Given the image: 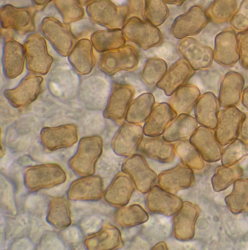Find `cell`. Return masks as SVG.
Masks as SVG:
<instances>
[{
	"instance_id": "cell-1",
	"label": "cell",
	"mask_w": 248,
	"mask_h": 250,
	"mask_svg": "<svg viewBox=\"0 0 248 250\" xmlns=\"http://www.w3.org/2000/svg\"><path fill=\"white\" fill-rule=\"evenodd\" d=\"M103 151V138L99 135L80 139L77 150L68 161L72 171L79 177L95 174L97 163Z\"/></svg>"
},
{
	"instance_id": "cell-2",
	"label": "cell",
	"mask_w": 248,
	"mask_h": 250,
	"mask_svg": "<svg viewBox=\"0 0 248 250\" xmlns=\"http://www.w3.org/2000/svg\"><path fill=\"white\" fill-rule=\"evenodd\" d=\"M66 171L53 163L29 166L23 171V183L30 192L53 188L66 183Z\"/></svg>"
},
{
	"instance_id": "cell-3",
	"label": "cell",
	"mask_w": 248,
	"mask_h": 250,
	"mask_svg": "<svg viewBox=\"0 0 248 250\" xmlns=\"http://www.w3.org/2000/svg\"><path fill=\"white\" fill-rule=\"evenodd\" d=\"M86 12L93 23L106 29H122L128 19V6H117L111 0H94Z\"/></svg>"
},
{
	"instance_id": "cell-4",
	"label": "cell",
	"mask_w": 248,
	"mask_h": 250,
	"mask_svg": "<svg viewBox=\"0 0 248 250\" xmlns=\"http://www.w3.org/2000/svg\"><path fill=\"white\" fill-rule=\"evenodd\" d=\"M47 40L42 34H29L23 42L26 66L29 72L46 75L50 72L54 59L48 51Z\"/></svg>"
},
{
	"instance_id": "cell-5",
	"label": "cell",
	"mask_w": 248,
	"mask_h": 250,
	"mask_svg": "<svg viewBox=\"0 0 248 250\" xmlns=\"http://www.w3.org/2000/svg\"><path fill=\"white\" fill-rule=\"evenodd\" d=\"M139 61L138 50L128 44L102 53L98 67L103 73L113 76L119 72H134L138 68Z\"/></svg>"
},
{
	"instance_id": "cell-6",
	"label": "cell",
	"mask_w": 248,
	"mask_h": 250,
	"mask_svg": "<svg viewBox=\"0 0 248 250\" xmlns=\"http://www.w3.org/2000/svg\"><path fill=\"white\" fill-rule=\"evenodd\" d=\"M122 29L127 41L143 50L159 46L163 42V35L158 26L140 18L127 19Z\"/></svg>"
},
{
	"instance_id": "cell-7",
	"label": "cell",
	"mask_w": 248,
	"mask_h": 250,
	"mask_svg": "<svg viewBox=\"0 0 248 250\" xmlns=\"http://www.w3.org/2000/svg\"><path fill=\"white\" fill-rule=\"evenodd\" d=\"M39 29L42 36L50 42L56 53L63 57H67L76 43L69 23L47 16L42 19Z\"/></svg>"
},
{
	"instance_id": "cell-8",
	"label": "cell",
	"mask_w": 248,
	"mask_h": 250,
	"mask_svg": "<svg viewBox=\"0 0 248 250\" xmlns=\"http://www.w3.org/2000/svg\"><path fill=\"white\" fill-rule=\"evenodd\" d=\"M37 10L35 7H19L12 4L2 6L0 10L1 28L21 35L33 33L36 30Z\"/></svg>"
},
{
	"instance_id": "cell-9",
	"label": "cell",
	"mask_w": 248,
	"mask_h": 250,
	"mask_svg": "<svg viewBox=\"0 0 248 250\" xmlns=\"http://www.w3.org/2000/svg\"><path fill=\"white\" fill-rule=\"evenodd\" d=\"M210 22V20L203 7L192 6L175 18L171 26V33L175 39L181 41L199 35Z\"/></svg>"
},
{
	"instance_id": "cell-10",
	"label": "cell",
	"mask_w": 248,
	"mask_h": 250,
	"mask_svg": "<svg viewBox=\"0 0 248 250\" xmlns=\"http://www.w3.org/2000/svg\"><path fill=\"white\" fill-rule=\"evenodd\" d=\"M135 94V88L130 84L113 83L103 116L118 125H122L125 122L127 111Z\"/></svg>"
},
{
	"instance_id": "cell-11",
	"label": "cell",
	"mask_w": 248,
	"mask_h": 250,
	"mask_svg": "<svg viewBox=\"0 0 248 250\" xmlns=\"http://www.w3.org/2000/svg\"><path fill=\"white\" fill-rule=\"evenodd\" d=\"M42 75L29 72L17 86L4 91V96L13 107L24 108L38 100L42 92Z\"/></svg>"
},
{
	"instance_id": "cell-12",
	"label": "cell",
	"mask_w": 248,
	"mask_h": 250,
	"mask_svg": "<svg viewBox=\"0 0 248 250\" xmlns=\"http://www.w3.org/2000/svg\"><path fill=\"white\" fill-rule=\"evenodd\" d=\"M122 171L130 176L135 189L142 194H146L157 180V174L151 168L142 154L135 153L126 158Z\"/></svg>"
},
{
	"instance_id": "cell-13",
	"label": "cell",
	"mask_w": 248,
	"mask_h": 250,
	"mask_svg": "<svg viewBox=\"0 0 248 250\" xmlns=\"http://www.w3.org/2000/svg\"><path fill=\"white\" fill-rule=\"evenodd\" d=\"M39 138L43 147L51 152L70 148L79 140L78 128L74 124L44 127Z\"/></svg>"
},
{
	"instance_id": "cell-14",
	"label": "cell",
	"mask_w": 248,
	"mask_h": 250,
	"mask_svg": "<svg viewBox=\"0 0 248 250\" xmlns=\"http://www.w3.org/2000/svg\"><path fill=\"white\" fill-rule=\"evenodd\" d=\"M177 50L195 71L207 70L213 63V49L192 37L181 40Z\"/></svg>"
},
{
	"instance_id": "cell-15",
	"label": "cell",
	"mask_w": 248,
	"mask_h": 250,
	"mask_svg": "<svg viewBox=\"0 0 248 250\" xmlns=\"http://www.w3.org/2000/svg\"><path fill=\"white\" fill-rule=\"evenodd\" d=\"M144 137V128L141 124L125 121L112 139V150L118 156L128 158L138 151Z\"/></svg>"
},
{
	"instance_id": "cell-16",
	"label": "cell",
	"mask_w": 248,
	"mask_h": 250,
	"mask_svg": "<svg viewBox=\"0 0 248 250\" xmlns=\"http://www.w3.org/2000/svg\"><path fill=\"white\" fill-rule=\"evenodd\" d=\"M200 208L197 204L184 201L181 208L172 216V234L180 242H189L194 239L196 224Z\"/></svg>"
},
{
	"instance_id": "cell-17",
	"label": "cell",
	"mask_w": 248,
	"mask_h": 250,
	"mask_svg": "<svg viewBox=\"0 0 248 250\" xmlns=\"http://www.w3.org/2000/svg\"><path fill=\"white\" fill-rule=\"evenodd\" d=\"M213 57L214 62L224 67H233L239 62L238 38L232 28L224 29L215 36Z\"/></svg>"
},
{
	"instance_id": "cell-18",
	"label": "cell",
	"mask_w": 248,
	"mask_h": 250,
	"mask_svg": "<svg viewBox=\"0 0 248 250\" xmlns=\"http://www.w3.org/2000/svg\"><path fill=\"white\" fill-rule=\"evenodd\" d=\"M244 112L237 106L223 108L218 113V123L214 132L222 146H227L239 138Z\"/></svg>"
},
{
	"instance_id": "cell-19",
	"label": "cell",
	"mask_w": 248,
	"mask_h": 250,
	"mask_svg": "<svg viewBox=\"0 0 248 250\" xmlns=\"http://www.w3.org/2000/svg\"><path fill=\"white\" fill-rule=\"evenodd\" d=\"M104 184L100 175L82 176L74 180L67 190V198L75 201H98L103 198Z\"/></svg>"
},
{
	"instance_id": "cell-20",
	"label": "cell",
	"mask_w": 248,
	"mask_h": 250,
	"mask_svg": "<svg viewBox=\"0 0 248 250\" xmlns=\"http://www.w3.org/2000/svg\"><path fill=\"white\" fill-rule=\"evenodd\" d=\"M194 170L181 163L158 174L157 185L170 193H178L190 188L194 185Z\"/></svg>"
},
{
	"instance_id": "cell-21",
	"label": "cell",
	"mask_w": 248,
	"mask_h": 250,
	"mask_svg": "<svg viewBox=\"0 0 248 250\" xmlns=\"http://www.w3.org/2000/svg\"><path fill=\"white\" fill-rule=\"evenodd\" d=\"M146 206L153 214L172 217L178 211L183 201L174 193L164 190L160 186H153L146 193Z\"/></svg>"
},
{
	"instance_id": "cell-22",
	"label": "cell",
	"mask_w": 248,
	"mask_h": 250,
	"mask_svg": "<svg viewBox=\"0 0 248 250\" xmlns=\"http://www.w3.org/2000/svg\"><path fill=\"white\" fill-rule=\"evenodd\" d=\"M195 73L196 71L185 59H179L168 68L156 87L162 90L167 97H171L178 88L188 83Z\"/></svg>"
},
{
	"instance_id": "cell-23",
	"label": "cell",
	"mask_w": 248,
	"mask_h": 250,
	"mask_svg": "<svg viewBox=\"0 0 248 250\" xmlns=\"http://www.w3.org/2000/svg\"><path fill=\"white\" fill-rule=\"evenodd\" d=\"M3 74L7 79L13 80L20 76L26 66L24 46L13 38H7L3 45Z\"/></svg>"
},
{
	"instance_id": "cell-24",
	"label": "cell",
	"mask_w": 248,
	"mask_h": 250,
	"mask_svg": "<svg viewBox=\"0 0 248 250\" xmlns=\"http://www.w3.org/2000/svg\"><path fill=\"white\" fill-rule=\"evenodd\" d=\"M135 187L130 176L121 171L115 175L103 193V199L114 208L128 205Z\"/></svg>"
},
{
	"instance_id": "cell-25",
	"label": "cell",
	"mask_w": 248,
	"mask_h": 250,
	"mask_svg": "<svg viewBox=\"0 0 248 250\" xmlns=\"http://www.w3.org/2000/svg\"><path fill=\"white\" fill-rule=\"evenodd\" d=\"M120 230L112 223H103L98 231L85 237L84 246L89 250H113L123 247Z\"/></svg>"
},
{
	"instance_id": "cell-26",
	"label": "cell",
	"mask_w": 248,
	"mask_h": 250,
	"mask_svg": "<svg viewBox=\"0 0 248 250\" xmlns=\"http://www.w3.org/2000/svg\"><path fill=\"white\" fill-rule=\"evenodd\" d=\"M245 89V78L236 71L227 72L221 80L218 101L221 107L237 106L242 102Z\"/></svg>"
},
{
	"instance_id": "cell-27",
	"label": "cell",
	"mask_w": 248,
	"mask_h": 250,
	"mask_svg": "<svg viewBox=\"0 0 248 250\" xmlns=\"http://www.w3.org/2000/svg\"><path fill=\"white\" fill-rule=\"evenodd\" d=\"M190 141L207 162L215 163L221 159L223 146L217 140L214 130L200 125L190 137Z\"/></svg>"
},
{
	"instance_id": "cell-28",
	"label": "cell",
	"mask_w": 248,
	"mask_h": 250,
	"mask_svg": "<svg viewBox=\"0 0 248 250\" xmlns=\"http://www.w3.org/2000/svg\"><path fill=\"white\" fill-rule=\"evenodd\" d=\"M67 58L71 66L80 75L91 74L96 63L92 42L87 38H82L76 42Z\"/></svg>"
},
{
	"instance_id": "cell-29",
	"label": "cell",
	"mask_w": 248,
	"mask_h": 250,
	"mask_svg": "<svg viewBox=\"0 0 248 250\" xmlns=\"http://www.w3.org/2000/svg\"><path fill=\"white\" fill-rule=\"evenodd\" d=\"M177 115L169 103L161 102L156 104L143 126L144 135L150 137L162 136L167 127Z\"/></svg>"
},
{
	"instance_id": "cell-30",
	"label": "cell",
	"mask_w": 248,
	"mask_h": 250,
	"mask_svg": "<svg viewBox=\"0 0 248 250\" xmlns=\"http://www.w3.org/2000/svg\"><path fill=\"white\" fill-rule=\"evenodd\" d=\"M138 151L147 158L162 164L172 162L176 155L175 145L166 141L162 136L144 137Z\"/></svg>"
},
{
	"instance_id": "cell-31",
	"label": "cell",
	"mask_w": 248,
	"mask_h": 250,
	"mask_svg": "<svg viewBox=\"0 0 248 250\" xmlns=\"http://www.w3.org/2000/svg\"><path fill=\"white\" fill-rule=\"evenodd\" d=\"M220 105L218 97L212 92L200 96L194 106V117L199 125L215 130L218 123Z\"/></svg>"
},
{
	"instance_id": "cell-32",
	"label": "cell",
	"mask_w": 248,
	"mask_h": 250,
	"mask_svg": "<svg viewBox=\"0 0 248 250\" xmlns=\"http://www.w3.org/2000/svg\"><path fill=\"white\" fill-rule=\"evenodd\" d=\"M195 117L190 114H180L169 124L162 137L169 143L188 140L199 127Z\"/></svg>"
},
{
	"instance_id": "cell-33",
	"label": "cell",
	"mask_w": 248,
	"mask_h": 250,
	"mask_svg": "<svg viewBox=\"0 0 248 250\" xmlns=\"http://www.w3.org/2000/svg\"><path fill=\"white\" fill-rule=\"evenodd\" d=\"M69 199L64 196H54L50 199L46 220L57 230H64L72 225Z\"/></svg>"
},
{
	"instance_id": "cell-34",
	"label": "cell",
	"mask_w": 248,
	"mask_h": 250,
	"mask_svg": "<svg viewBox=\"0 0 248 250\" xmlns=\"http://www.w3.org/2000/svg\"><path fill=\"white\" fill-rule=\"evenodd\" d=\"M115 223L123 229H131L147 223L149 215L147 210L138 204H130L116 208L114 213Z\"/></svg>"
},
{
	"instance_id": "cell-35",
	"label": "cell",
	"mask_w": 248,
	"mask_h": 250,
	"mask_svg": "<svg viewBox=\"0 0 248 250\" xmlns=\"http://www.w3.org/2000/svg\"><path fill=\"white\" fill-rule=\"evenodd\" d=\"M91 41L95 51L103 53L124 46L127 40L122 29H106L94 32Z\"/></svg>"
},
{
	"instance_id": "cell-36",
	"label": "cell",
	"mask_w": 248,
	"mask_h": 250,
	"mask_svg": "<svg viewBox=\"0 0 248 250\" xmlns=\"http://www.w3.org/2000/svg\"><path fill=\"white\" fill-rule=\"evenodd\" d=\"M201 95L198 87L187 83L175 91L170 99L169 104L177 115L190 114Z\"/></svg>"
},
{
	"instance_id": "cell-37",
	"label": "cell",
	"mask_w": 248,
	"mask_h": 250,
	"mask_svg": "<svg viewBox=\"0 0 248 250\" xmlns=\"http://www.w3.org/2000/svg\"><path fill=\"white\" fill-rule=\"evenodd\" d=\"M156 100L152 93L141 94L130 104L125 115V121L131 124H144L150 116Z\"/></svg>"
},
{
	"instance_id": "cell-38",
	"label": "cell",
	"mask_w": 248,
	"mask_h": 250,
	"mask_svg": "<svg viewBox=\"0 0 248 250\" xmlns=\"http://www.w3.org/2000/svg\"><path fill=\"white\" fill-rule=\"evenodd\" d=\"M224 201L232 214L248 212V178L237 179L233 184L232 190Z\"/></svg>"
},
{
	"instance_id": "cell-39",
	"label": "cell",
	"mask_w": 248,
	"mask_h": 250,
	"mask_svg": "<svg viewBox=\"0 0 248 250\" xmlns=\"http://www.w3.org/2000/svg\"><path fill=\"white\" fill-rule=\"evenodd\" d=\"M243 169L239 164L227 167L218 166L215 168L211 179V184L214 191L219 193L229 188L237 179L243 176Z\"/></svg>"
},
{
	"instance_id": "cell-40",
	"label": "cell",
	"mask_w": 248,
	"mask_h": 250,
	"mask_svg": "<svg viewBox=\"0 0 248 250\" xmlns=\"http://www.w3.org/2000/svg\"><path fill=\"white\" fill-rule=\"evenodd\" d=\"M237 9V0H213L206 13L214 24H223L230 21Z\"/></svg>"
},
{
	"instance_id": "cell-41",
	"label": "cell",
	"mask_w": 248,
	"mask_h": 250,
	"mask_svg": "<svg viewBox=\"0 0 248 250\" xmlns=\"http://www.w3.org/2000/svg\"><path fill=\"white\" fill-rule=\"evenodd\" d=\"M175 152L183 164L193 170L203 169L205 160L197 150V147L188 140L178 142L175 146Z\"/></svg>"
},
{
	"instance_id": "cell-42",
	"label": "cell",
	"mask_w": 248,
	"mask_h": 250,
	"mask_svg": "<svg viewBox=\"0 0 248 250\" xmlns=\"http://www.w3.org/2000/svg\"><path fill=\"white\" fill-rule=\"evenodd\" d=\"M168 69V63L164 59L158 57L149 58L141 70V80L147 86H156Z\"/></svg>"
},
{
	"instance_id": "cell-43",
	"label": "cell",
	"mask_w": 248,
	"mask_h": 250,
	"mask_svg": "<svg viewBox=\"0 0 248 250\" xmlns=\"http://www.w3.org/2000/svg\"><path fill=\"white\" fill-rule=\"evenodd\" d=\"M168 4L165 0H145L144 20L154 26H162L169 16Z\"/></svg>"
},
{
	"instance_id": "cell-44",
	"label": "cell",
	"mask_w": 248,
	"mask_h": 250,
	"mask_svg": "<svg viewBox=\"0 0 248 250\" xmlns=\"http://www.w3.org/2000/svg\"><path fill=\"white\" fill-rule=\"evenodd\" d=\"M55 7L66 23H75L85 16L83 6L78 0H53Z\"/></svg>"
},
{
	"instance_id": "cell-45",
	"label": "cell",
	"mask_w": 248,
	"mask_h": 250,
	"mask_svg": "<svg viewBox=\"0 0 248 250\" xmlns=\"http://www.w3.org/2000/svg\"><path fill=\"white\" fill-rule=\"evenodd\" d=\"M248 155V144L242 139L237 138L227 145L223 150L221 164L227 167L238 164Z\"/></svg>"
},
{
	"instance_id": "cell-46",
	"label": "cell",
	"mask_w": 248,
	"mask_h": 250,
	"mask_svg": "<svg viewBox=\"0 0 248 250\" xmlns=\"http://www.w3.org/2000/svg\"><path fill=\"white\" fill-rule=\"evenodd\" d=\"M229 22L231 28L237 32L248 30V0L241 1Z\"/></svg>"
},
{
	"instance_id": "cell-47",
	"label": "cell",
	"mask_w": 248,
	"mask_h": 250,
	"mask_svg": "<svg viewBox=\"0 0 248 250\" xmlns=\"http://www.w3.org/2000/svg\"><path fill=\"white\" fill-rule=\"evenodd\" d=\"M239 56L240 65L243 69L248 70V30L238 32Z\"/></svg>"
},
{
	"instance_id": "cell-48",
	"label": "cell",
	"mask_w": 248,
	"mask_h": 250,
	"mask_svg": "<svg viewBox=\"0 0 248 250\" xmlns=\"http://www.w3.org/2000/svg\"><path fill=\"white\" fill-rule=\"evenodd\" d=\"M128 19L131 17H138L144 19L145 0H128Z\"/></svg>"
},
{
	"instance_id": "cell-49",
	"label": "cell",
	"mask_w": 248,
	"mask_h": 250,
	"mask_svg": "<svg viewBox=\"0 0 248 250\" xmlns=\"http://www.w3.org/2000/svg\"><path fill=\"white\" fill-rule=\"evenodd\" d=\"M240 139L248 144V112H245L240 129Z\"/></svg>"
},
{
	"instance_id": "cell-50",
	"label": "cell",
	"mask_w": 248,
	"mask_h": 250,
	"mask_svg": "<svg viewBox=\"0 0 248 250\" xmlns=\"http://www.w3.org/2000/svg\"><path fill=\"white\" fill-rule=\"evenodd\" d=\"M34 7L38 10H43L53 0H32Z\"/></svg>"
},
{
	"instance_id": "cell-51",
	"label": "cell",
	"mask_w": 248,
	"mask_h": 250,
	"mask_svg": "<svg viewBox=\"0 0 248 250\" xmlns=\"http://www.w3.org/2000/svg\"><path fill=\"white\" fill-rule=\"evenodd\" d=\"M242 104L248 110V86L243 91V97H242Z\"/></svg>"
},
{
	"instance_id": "cell-52",
	"label": "cell",
	"mask_w": 248,
	"mask_h": 250,
	"mask_svg": "<svg viewBox=\"0 0 248 250\" xmlns=\"http://www.w3.org/2000/svg\"><path fill=\"white\" fill-rule=\"evenodd\" d=\"M169 249L168 247V245L165 243V242H158L157 244L154 245L152 250H168Z\"/></svg>"
},
{
	"instance_id": "cell-53",
	"label": "cell",
	"mask_w": 248,
	"mask_h": 250,
	"mask_svg": "<svg viewBox=\"0 0 248 250\" xmlns=\"http://www.w3.org/2000/svg\"><path fill=\"white\" fill-rule=\"evenodd\" d=\"M167 4H171V5H182L187 0H165Z\"/></svg>"
},
{
	"instance_id": "cell-54",
	"label": "cell",
	"mask_w": 248,
	"mask_h": 250,
	"mask_svg": "<svg viewBox=\"0 0 248 250\" xmlns=\"http://www.w3.org/2000/svg\"><path fill=\"white\" fill-rule=\"evenodd\" d=\"M78 1L80 2V4H82V6H87L89 3L94 1V0H78Z\"/></svg>"
}]
</instances>
